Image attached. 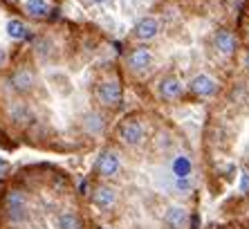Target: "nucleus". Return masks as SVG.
Instances as JSON below:
<instances>
[{"instance_id":"1","label":"nucleus","mask_w":249,"mask_h":229,"mask_svg":"<svg viewBox=\"0 0 249 229\" xmlns=\"http://www.w3.org/2000/svg\"><path fill=\"white\" fill-rule=\"evenodd\" d=\"M94 97L97 103L106 110H117L124 103V86L117 76H108V79L99 81V86L94 88Z\"/></svg>"},{"instance_id":"2","label":"nucleus","mask_w":249,"mask_h":229,"mask_svg":"<svg viewBox=\"0 0 249 229\" xmlns=\"http://www.w3.org/2000/svg\"><path fill=\"white\" fill-rule=\"evenodd\" d=\"M2 209H5V218L12 225H20L29 218V200L27 193L20 189H9L2 200Z\"/></svg>"},{"instance_id":"3","label":"nucleus","mask_w":249,"mask_h":229,"mask_svg":"<svg viewBox=\"0 0 249 229\" xmlns=\"http://www.w3.org/2000/svg\"><path fill=\"white\" fill-rule=\"evenodd\" d=\"M7 83H9V90L18 97H27L36 90L38 86V76H36V70L32 65H18L9 72L7 76Z\"/></svg>"},{"instance_id":"4","label":"nucleus","mask_w":249,"mask_h":229,"mask_svg":"<svg viewBox=\"0 0 249 229\" xmlns=\"http://www.w3.org/2000/svg\"><path fill=\"white\" fill-rule=\"evenodd\" d=\"M117 139L128 149H139L146 142V124L139 117H126L117 126Z\"/></svg>"},{"instance_id":"5","label":"nucleus","mask_w":249,"mask_h":229,"mask_svg":"<svg viewBox=\"0 0 249 229\" xmlns=\"http://www.w3.org/2000/svg\"><path fill=\"white\" fill-rule=\"evenodd\" d=\"M94 171L101 180H115L124 171V157L117 149H104L94 162Z\"/></svg>"},{"instance_id":"6","label":"nucleus","mask_w":249,"mask_h":229,"mask_svg":"<svg viewBox=\"0 0 249 229\" xmlns=\"http://www.w3.org/2000/svg\"><path fill=\"white\" fill-rule=\"evenodd\" d=\"M153 63H155V57H153L151 47L146 45H135L124 57V68L128 72H133V75H146L153 68Z\"/></svg>"},{"instance_id":"7","label":"nucleus","mask_w":249,"mask_h":229,"mask_svg":"<svg viewBox=\"0 0 249 229\" xmlns=\"http://www.w3.org/2000/svg\"><path fill=\"white\" fill-rule=\"evenodd\" d=\"M186 90L197 99H213L215 95H218V90H220V83H218L211 75L200 72V75H196L189 83H186Z\"/></svg>"},{"instance_id":"8","label":"nucleus","mask_w":249,"mask_h":229,"mask_svg":"<svg viewBox=\"0 0 249 229\" xmlns=\"http://www.w3.org/2000/svg\"><path fill=\"white\" fill-rule=\"evenodd\" d=\"M130 34H133V38L137 40V43H151V40H155L157 36L162 34V20L157 16L139 18Z\"/></svg>"},{"instance_id":"9","label":"nucleus","mask_w":249,"mask_h":229,"mask_svg":"<svg viewBox=\"0 0 249 229\" xmlns=\"http://www.w3.org/2000/svg\"><path fill=\"white\" fill-rule=\"evenodd\" d=\"M211 47L218 57L222 58H231L238 52V38L231 29H215L213 36H211Z\"/></svg>"},{"instance_id":"10","label":"nucleus","mask_w":249,"mask_h":229,"mask_svg":"<svg viewBox=\"0 0 249 229\" xmlns=\"http://www.w3.org/2000/svg\"><path fill=\"white\" fill-rule=\"evenodd\" d=\"M184 90H186V86L182 83L180 76H175V75L162 76L160 83H157V97L162 99L164 103H175L178 99H182Z\"/></svg>"},{"instance_id":"11","label":"nucleus","mask_w":249,"mask_h":229,"mask_svg":"<svg viewBox=\"0 0 249 229\" xmlns=\"http://www.w3.org/2000/svg\"><path fill=\"white\" fill-rule=\"evenodd\" d=\"M92 205L97 207L99 211H110L112 207L117 205V189L110 184H99L97 189L92 191Z\"/></svg>"},{"instance_id":"12","label":"nucleus","mask_w":249,"mask_h":229,"mask_svg":"<svg viewBox=\"0 0 249 229\" xmlns=\"http://www.w3.org/2000/svg\"><path fill=\"white\" fill-rule=\"evenodd\" d=\"M164 225L168 229H184L189 225V209L182 205H168L164 211Z\"/></svg>"},{"instance_id":"13","label":"nucleus","mask_w":249,"mask_h":229,"mask_svg":"<svg viewBox=\"0 0 249 229\" xmlns=\"http://www.w3.org/2000/svg\"><path fill=\"white\" fill-rule=\"evenodd\" d=\"M23 9L32 20H47L50 14H52V7L47 0H25Z\"/></svg>"},{"instance_id":"14","label":"nucleus","mask_w":249,"mask_h":229,"mask_svg":"<svg viewBox=\"0 0 249 229\" xmlns=\"http://www.w3.org/2000/svg\"><path fill=\"white\" fill-rule=\"evenodd\" d=\"M9 119H12L14 124L25 126V124H32V121H34V113H32V108H29L25 101H14L12 106H9Z\"/></svg>"},{"instance_id":"15","label":"nucleus","mask_w":249,"mask_h":229,"mask_svg":"<svg viewBox=\"0 0 249 229\" xmlns=\"http://www.w3.org/2000/svg\"><path fill=\"white\" fill-rule=\"evenodd\" d=\"M58 229H86V220L76 211H61L56 218Z\"/></svg>"},{"instance_id":"16","label":"nucleus","mask_w":249,"mask_h":229,"mask_svg":"<svg viewBox=\"0 0 249 229\" xmlns=\"http://www.w3.org/2000/svg\"><path fill=\"white\" fill-rule=\"evenodd\" d=\"M5 29H7V36L12 40H25L27 38V25L20 20V18H9L7 20V25H5Z\"/></svg>"},{"instance_id":"17","label":"nucleus","mask_w":249,"mask_h":229,"mask_svg":"<svg viewBox=\"0 0 249 229\" xmlns=\"http://www.w3.org/2000/svg\"><path fill=\"white\" fill-rule=\"evenodd\" d=\"M81 121H83V128H88V131H92V133L104 131V117L99 113H88Z\"/></svg>"},{"instance_id":"18","label":"nucleus","mask_w":249,"mask_h":229,"mask_svg":"<svg viewBox=\"0 0 249 229\" xmlns=\"http://www.w3.org/2000/svg\"><path fill=\"white\" fill-rule=\"evenodd\" d=\"M7 65V52L5 47H0V68H5Z\"/></svg>"},{"instance_id":"19","label":"nucleus","mask_w":249,"mask_h":229,"mask_svg":"<svg viewBox=\"0 0 249 229\" xmlns=\"http://www.w3.org/2000/svg\"><path fill=\"white\" fill-rule=\"evenodd\" d=\"M247 189H249V178L245 175V178H243V191H247Z\"/></svg>"},{"instance_id":"20","label":"nucleus","mask_w":249,"mask_h":229,"mask_svg":"<svg viewBox=\"0 0 249 229\" xmlns=\"http://www.w3.org/2000/svg\"><path fill=\"white\" fill-rule=\"evenodd\" d=\"M94 2H106V0H94Z\"/></svg>"},{"instance_id":"21","label":"nucleus","mask_w":249,"mask_h":229,"mask_svg":"<svg viewBox=\"0 0 249 229\" xmlns=\"http://www.w3.org/2000/svg\"><path fill=\"white\" fill-rule=\"evenodd\" d=\"M101 229H115V227H101Z\"/></svg>"},{"instance_id":"22","label":"nucleus","mask_w":249,"mask_h":229,"mask_svg":"<svg viewBox=\"0 0 249 229\" xmlns=\"http://www.w3.org/2000/svg\"><path fill=\"white\" fill-rule=\"evenodd\" d=\"M12 2H16V0H12Z\"/></svg>"}]
</instances>
